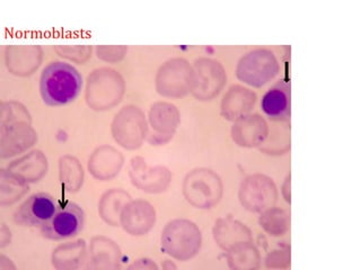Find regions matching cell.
Here are the masks:
<instances>
[{
    "mask_svg": "<svg viewBox=\"0 0 361 270\" xmlns=\"http://www.w3.org/2000/svg\"><path fill=\"white\" fill-rule=\"evenodd\" d=\"M82 86V75L66 62H51L43 69L39 79L43 101L51 106H61L75 101Z\"/></svg>",
    "mask_w": 361,
    "mask_h": 270,
    "instance_id": "obj_1",
    "label": "cell"
},
{
    "mask_svg": "<svg viewBox=\"0 0 361 270\" xmlns=\"http://www.w3.org/2000/svg\"><path fill=\"white\" fill-rule=\"evenodd\" d=\"M202 236L195 223L189 219H174L161 233V247L169 256L188 260L200 250Z\"/></svg>",
    "mask_w": 361,
    "mask_h": 270,
    "instance_id": "obj_2",
    "label": "cell"
},
{
    "mask_svg": "<svg viewBox=\"0 0 361 270\" xmlns=\"http://www.w3.org/2000/svg\"><path fill=\"white\" fill-rule=\"evenodd\" d=\"M223 183L210 169L199 168L186 174L183 194L188 202L199 208L216 205L223 196Z\"/></svg>",
    "mask_w": 361,
    "mask_h": 270,
    "instance_id": "obj_3",
    "label": "cell"
},
{
    "mask_svg": "<svg viewBox=\"0 0 361 270\" xmlns=\"http://www.w3.org/2000/svg\"><path fill=\"white\" fill-rule=\"evenodd\" d=\"M124 82L118 71L102 68L88 77L87 101L95 110H107L121 101Z\"/></svg>",
    "mask_w": 361,
    "mask_h": 270,
    "instance_id": "obj_4",
    "label": "cell"
},
{
    "mask_svg": "<svg viewBox=\"0 0 361 270\" xmlns=\"http://www.w3.org/2000/svg\"><path fill=\"white\" fill-rule=\"evenodd\" d=\"M279 69V62L272 51L257 49L240 58L236 75L242 82L254 87H261L272 80Z\"/></svg>",
    "mask_w": 361,
    "mask_h": 270,
    "instance_id": "obj_5",
    "label": "cell"
},
{
    "mask_svg": "<svg viewBox=\"0 0 361 270\" xmlns=\"http://www.w3.org/2000/svg\"><path fill=\"white\" fill-rule=\"evenodd\" d=\"M193 82L195 72L189 62L182 58H174L159 68L156 88L158 93L166 97H182L192 91Z\"/></svg>",
    "mask_w": 361,
    "mask_h": 270,
    "instance_id": "obj_6",
    "label": "cell"
},
{
    "mask_svg": "<svg viewBox=\"0 0 361 270\" xmlns=\"http://www.w3.org/2000/svg\"><path fill=\"white\" fill-rule=\"evenodd\" d=\"M146 116L137 106H124L116 114L112 123L113 136L120 146L127 149H137L146 138Z\"/></svg>",
    "mask_w": 361,
    "mask_h": 270,
    "instance_id": "obj_7",
    "label": "cell"
},
{
    "mask_svg": "<svg viewBox=\"0 0 361 270\" xmlns=\"http://www.w3.org/2000/svg\"><path fill=\"white\" fill-rule=\"evenodd\" d=\"M242 205L251 212H262L272 207L278 200V189L274 179L262 174L248 176L240 189Z\"/></svg>",
    "mask_w": 361,
    "mask_h": 270,
    "instance_id": "obj_8",
    "label": "cell"
},
{
    "mask_svg": "<svg viewBox=\"0 0 361 270\" xmlns=\"http://www.w3.org/2000/svg\"><path fill=\"white\" fill-rule=\"evenodd\" d=\"M85 214L76 202H63L58 206L48 222L41 226L43 236L51 240H61L76 236L84 228Z\"/></svg>",
    "mask_w": 361,
    "mask_h": 270,
    "instance_id": "obj_9",
    "label": "cell"
},
{
    "mask_svg": "<svg viewBox=\"0 0 361 270\" xmlns=\"http://www.w3.org/2000/svg\"><path fill=\"white\" fill-rule=\"evenodd\" d=\"M192 94L200 101H210L220 93L226 82V73L220 62L202 58L195 61Z\"/></svg>",
    "mask_w": 361,
    "mask_h": 270,
    "instance_id": "obj_10",
    "label": "cell"
},
{
    "mask_svg": "<svg viewBox=\"0 0 361 270\" xmlns=\"http://www.w3.org/2000/svg\"><path fill=\"white\" fill-rule=\"evenodd\" d=\"M59 204L54 196L37 193L28 197L14 214L15 222L22 226H42L52 217Z\"/></svg>",
    "mask_w": 361,
    "mask_h": 270,
    "instance_id": "obj_11",
    "label": "cell"
},
{
    "mask_svg": "<svg viewBox=\"0 0 361 270\" xmlns=\"http://www.w3.org/2000/svg\"><path fill=\"white\" fill-rule=\"evenodd\" d=\"M129 176L133 185L148 193L165 191L172 177L166 167H149L141 157L133 158L130 161Z\"/></svg>",
    "mask_w": 361,
    "mask_h": 270,
    "instance_id": "obj_12",
    "label": "cell"
},
{
    "mask_svg": "<svg viewBox=\"0 0 361 270\" xmlns=\"http://www.w3.org/2000/svg\"><path fill=\"white\" fill-rule=\"evenodd\" d=\"M149 121L155 132L152 135L150 142L154 144L164 143L173 138L175 129L180 123V112L175 105L166 101H158L150 108Z\"/></svg>",
    "mask_w": 361,
    "mask_h": 270,
    "instance_id": "obj_13",
    "label": "cell"
},
{
    "mask_svg": "<svg viewBox=\"0 0 361 270\" xmlns=\"http://www.w3.org/2000/svg\"><path fill=\"white\" fill-rule=\"evenodd\" d=\"M120 221L128 233L144 236L155 224V208L145 200H131L122 210Z\"/></svg>",
    "mask_w": 361,
    "mask_h": 270,
    "instance_id": "obj_14",
    "label": "cell"
},
{
    "mask_svg": "<svg viewBox=\"0 0 361 270\" xmlns=\"http://www.w3.org/2000/svg\"><path fill=\"white\" fill-rule=\"evenodd\" d=\"M268 123L259 114H247L236 120L231 129L233 140L238 146L253 148L261 146L268 138Z\"/></svg>",
    "mask_w": 361,
    "mask_h": 270,
    "instance_id": "obj_15",
    "label": "cell"
},
{
    "mask_svg": "<svg viewBox=\"0 0 361 270\" xmlns=\"http://www.w3.org/2000/svg\"><path fill=\"white\" fill-rule=\"evenodd\" d=\"M257 103V95L243 86H231L221 101V114L231 121L247 115Z\"/></svg>",
    "mask_w": 361,
    "mask_h": 270,
    "instance_id": "obj_16",
    "label": "cell"
},
{
    "mask_svg": "<svg viewBox=\"0 0 361 270\" xmlns=\"http://www.w3.org/2000/svg\"><path fill=\"white\" fill-rule=\"evenodd\" d=\"M214 240L224 250L229 251L235 245L252 242L251 230L240 221L219 219L214 228Z\"/></svg>",
    "mask_w": 361,
    "mask_h": 270,
    "instance_id": "obj_17",
    "label": "cell"
},
{
    "mask_svg": "<svg viewBox=\"0 0 361 270\" xmlns=\"http://www.w3.org/2000/svg\"><path fill=\"white\" fill-rule=\"evenodd\" d=\"M123 155L112 146H102L90 159V170L99 179L114 177L123 166Z\"/></svg>",
    "mask_w": 361,
    "mask_h": 270,
    "instance_id": "obj_18",
    "label": "cell"
},
{
    "mask_svg": "<svg viewBox=\"0 0 361 270\" xmlns=\"http://www.w3.org/2000/svg\"><path fill=\"white\" fill-rule=\"evenodd\" d=\"M261 107L271 120L288 121L290 116V90L285 84H276L263 96Z\"/></svg>",
    "mask_w": 361,
    "mask_h": 270,
    "instance_id": "obj_19",
    "label": "cell"
},
{
    "mask_svg": "<svg viewBox=\"0 0 361 270\" xmlns=\"http://www.w3.org/2000/svg\"><path fill=\"white\" fill-rule=\"evenodd\" d=\"M92 252V268L99 269H116L121 252L116 242L107 238H95L90 245Z\"/></svg>",
    "mask_w": 361,
    "mask_h": 270,
    "instance_id": "obj_20",
    "label": "cell"
},
{
    "mask_svg": "<svg viewBox=\"0 0 361 270\" xmlns=\"http://www.w3.org/2000/svg\"><path fill=\"white\" fill-rule=\"evenodd\" d=\"M130 200V195L122 189H111L102 197L99 213L102 219L109 224L116 226L124 206Z\"/></svg>",
    "mask_w": 361,
    "mask_h": 270,
    "instance_id": "obj_21",
    "label": "cell"
},
{
    "mask_svg": "<svg viewBox=\"0 0 361 270\" xmlns=\"http://www.w3.org/2000/svg\"><path fill=\"white\" fill-rule=\"evenodd\" d=\"M261 256L252 242H245L231 248L228 252L229 267L233 269L250 270L259 268Z\"/></svg>",
    "mask_w": 361,
    "mask_h": 270,
    "instance_id": "obj_22",
    "label": "cell"
},
{
    "mask_svg": "<svg viewBox=\"0 0 361 270\" xmlns=\"http://www.w3.org/2000/svg\"><path fill=\"white\" fill-rule=\"evenodd\" d=\"M259 225L270 236H283L290 229V214L282 208H268L261 214Z\"/></svg>",
    "mask_w": 361,
    "mask_h": 270,
    "instance_id": "obj_23",
    "label": "cell"
},
{
    "mask_svg": "<svg viewBox=\"0 0 361 270\" xmlns=\"http://www.w3.org/2000/svg\"><path fill=\"white\" fill-rule=\"evenodd\" d=\"M280 125L270 133L268 138L263 142L264 148H261L269 155H283L285 152L290 149V125H288V121H279Z\"/></svg>",
    "mask_w": 361,
    "mask_h": 270,
    "instance_id": "obj_24",
    "label": "cell"
},
{
    "mask_svg": "<svg viewBox=\"0 0 361 270\" xmlns=\"http://www.w3.org/2000/svg\"><path fill=\"white\" fill-rule=\"evenodd\" d=\"M290 249L282 248V249L271 251L265 259V264L268 268L286 269L290 267Z\"/></svg>",
    "mask_w": 361,
    "mask_h": 270,
    "instance_id": "obj_25",
    "label": "cell"
},
{
    "mask_svg": "<svg viewBox=\"0 0 361 270\" xmlns=\"http://www.w3.org/2000/svg\"><path fill=\"white\" fill-rule=\"evenodd\" d=\"M128 48L126 46H99L97 56L105 61H118L127 53Z\"/></svg>",
    "mask_w": 361,
    "mask_h": 270,
    "instance_id": "obj_26",
    "label": "cell"
},
{
    "mask_svg": "<svg viewBox=\"0 0 361 270\" xmlns=\"http://www.w3.org/2000/svg\"><path fill=\"white\" fill-rule=\"evenodd\" d=\"M129 268L130 269H133V268H138V269H144V268H147V269H157V266H156L155 262H152L149 259H140V260H137L135 264H131Z\"/></svg>",
    "mask_w": 361,
    "mask_h": 270,
    "instance_id": "obj_27",
    "label": "cell"
},
{
    "mask_svg": "<svg viewBox=\"0 0 361 270\" xmlns=\"http://www.w3.org/2000/svg\"><path fill=\"white\" fill-rule=\"evenodd\" d=\"M290 174H288L287 177H286L285 183L282 184L281 187V193L282 196L285 198L286 202H291V195H290Z\"/></svg>",
    "mask_w": 361,
    "mask_h": 270,
    "instance_id": "obj_28",
    "label": "cell"
}]
</instances>
